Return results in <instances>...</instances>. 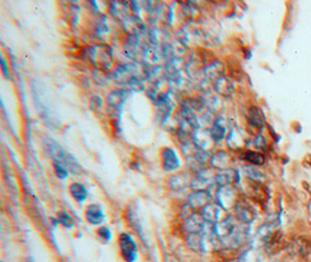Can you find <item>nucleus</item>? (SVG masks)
I'll return each instance as SVG.
<instances>
[{
	"instance_id": "obj_1",
	"label": "nucleus",
	"mask_w": 311,
	"mask_h": 262,
	"mask_svg": "<svg viewBox=\"0 0 311 262\" xmlns=\"http://www.w3.org/2000/svg\"><path fill=\"white\" fill-rule=\"evenodd\" d=\"M148 67H143L140 63H133L118 67L113 73V78L118 83L129 85L133 81L143 80V78L148 77Z\"/></svg>"
},
{
	"instance_id": "obj_2",
	"label": "nucleus",
	"mask_w": 311,
	"mask_h": 262,
	"mask_svg": "<svg viewBox=\"0 0 311 262\" xmlns=\"http://www.w3.org/2000/svg\"><path fill=\"white\" fill-rule=\"evenodd\" d=\"M88 56L96 68L102 70L110 69L113 62V54L108 46L95 45L88 49Z\"/></svg>"
},
{
	"instance_id": "obj_3",
	"label": "nucleus",
	"mask_w": 311,
	"mask_h": 262,
	"mask_svg": "<svg viewBox=\"0 0 311 262\" xmlns=\"http://www.w3.org/2000/svg\"><path fill=\"white\" fill-rule=\"evenodd\" d=\"M48 149H49V153L51 154V156L55 159V161L57 163L64 166L68 170H74V172L76 170L77 163L75 161V159L69 154V153L64 151L60 145H57L56 142L50 140L49 144H48Z\"/></svg>"
},
{
	"instance_id": "obj_4",
	"label": "nucleus",
	"mask_w": 311,
	"mask_h": 262,
	"mask_svg": "<svg viewBox=\"0 0 311 262\" xmlns=\"http://www.w3.org/2000/svg\"><path fill=\"white\" fill-rule=\"evenodd\" d=\"M119 245H120L121 254L127 262H133L136 259L138 251H136V244L133 238L127 233H122L119 238Z\"/></svg>"
},
{
	"instance_id": "obj_5",
	"label": "nucleus",
	"mask_w": 311,
	"mask_h": 262,
	"mask_svg": "<svg viewBox=\"0 0 311 262\" xmlns=\"http://www.w3.org/2000/svg\"><path fill=\"white\" fill-rule=\"evenodd\" d=\"M216 183V175L210 169H203L198 173L196 177L191 181V188L194 190H204L210 188Z\"/></svg>"
},
{
	"instance_id": "obj_6",
	"label": "nucleus",
	"mask_w": 311,
	"mask_h": 262,
	"mask_svg": "<svg viewBox=\"0 0 311 262\" xmlns=\"http://www.w3.org/2000/svg\"><path fill=\"white\" fill-rule=\"evenodd\" d=\"M211 199L210 193L207 192L205 190H195L193 193H190L189 198H188V204L193 209H197V207L207 206Z\"/></svg>"
},
{
	"instance_id": "obj_7",
	"label": "nucleus",
	"mask_w": 311,
	"mask_h": 262,
	"mask_svg": "<svg viewBox=\"0 0 311 262\" xmlns=\"http://www.w3.org/2000/svg\"><path fill=\"white\" fill-rule=\"evenodd\" d=\"M193 139L195 146H197L201 151H207V149L211 146V141H213L210 131L200 128L195 129V132L193 133Z\"/></svg>"
},
{
	"instance_id": "obj_8",
	"label": "nucleus",
	"mask_w": 311,
	"mask_h": 262,
	"mask_svg": "<svg viewBox=\"0 0 311 262\" xmlns=\"http://www.w3.org/2000/svg\"><path fill=\"white\" fill-rule=\"evenodd\" d=\"M235 226L233 218L227 217L225 219L221 220V222H218L217 224H214L213 226V232L216 233V236L219 238H228L232 233L234 232Z\"/></svg>"
},
{
	"instance_id": "obj_9",
	"label": "nucleus",
	"mask_w": 311,
	"mask_h": 262,
	"mask_svg": "<svg viewBox=\"0 0 311 262\" xmlns=\"http://www.w3.org/2000/svg\"><path fill=\"white\" fill-rule=\"evenodd\" d=\"M234 197L233 189H231L230 186H223L217 192V202L223 209H230L234 204Z\"/></svg>"
},
{
	"instance_id": "obj_10",
	"label": "nucleus",
	"mask_w": 311,
	"mask_h": 262,
	"mask_svg": "<svg viewBox=\"0 0 311 262\" xmlns=\"http://www.w3.org/2000/svg\"><path fill=\"white\" fill-rule=\"evenodd\" d=\"M162 165L166 172H173L180 167V161L176 153L172 148H166L162 152Z\"/></svg>"
},
{
	"instance_id": "obj_11",
	"label": "nucleus",
	"mask_w": 311,
	"mask_h": 262,
	"mask_svg": "<svg viewBox=\"0 0 311 262\" xmlns=\"http://www.w3.org/2000/svg\"><path fill=\"white\" fill-rule=\"evenodd\" d=\"M205 220L203 217L198 216V214H191L187 218L184 227L189 233H202L204 231Z\"/></svg>"
},
{
	"instance_id": "obj_12",
	"label": "nucleus",
	"mask_w": 311,
	"mask_h": 262,
	"mask_svg": "<svg viewBox=\"0 0 311 262\" xmlns=\"http://www.w3.org/2000/svg\"><path fill=\"white\" fill-rule=\"evenodd\" d=\"M202 217L207 223L211 224H217L219 222L220 218V209L218 205L214 204H207V206H204L202 209Z\"/></svg>"
},
{
	"instance_id": "obj_13",
	"label": "nucleus",
	"mask_w": 311,
	"mask_h": 262,
	"mask_svg": "<svg viewBox=\"0 0 311 262\" xmlns=\"http://www.w3.org/2000/svg\"><path fill=\"white\" fill-rule=\"evenodd\" d=\"M235 214H237V218L240 220V222L246 223V224L251 223L255 217L252 207L242 202H239L235 204Z\"/></svg>"
},
{
	"instance_id": "obj_14",
	"label": "nucleus",
	"mask_w": 311,
	"mask_h": 262,
	"mask_svg": "<svg viewBox=\"0 0 311 262\" xmlns=\"http://www.w3.org/2000/svg\"><path fill=\"white\" fill-rule=\"evenodd\" d=\"M85 217L88 222L94 225H99L104 220V213L99 205H90L85 211Z\"/></svg>"
},
{
	"instance_id": "obj_15",
	"label": "nucleus",
	"mask_w": 311,
	"mask_h": 262,
	"mask_svg": "<svg viewBox=\"0 0 311 262\" xmlns=\"http://www.w3.org/2000/svg\"><path fill=\"white\" fill-rule=\"evenodd\" d=\"M211 166L219 170H228L230 167V156L225 152H218L210 160Z\"/></svg>"
},
{
	"instance_id": "obj_16",
	"label": "nucleus",
	"mask_w": 311,
	"mask_h": 262,
	"mask_svg": "<svg viewBox=\"0 0 311 262\" xmlns=\"http://www.w3.org/2000/svg\"><path fill=\"white\" fill-rule=\"evenodd\" d=\"M214 90L221 96L228 97L233 92V84L231 83V81L227 77L223 76L214 82Z\"/></svg>"
},
{
	"instance_id": "obj_17",
	"label": "nucleus",
	"mask_w": 311,
	"mask_h": 262,
	"mask_svg": "<svg viewBox=\"0 0 311 262\" xmlns=\"http://www.w3.org/2000/svg\"><path fill=\"white\" fill-rule=\"evenodd\" d=\"M224 74V67L223 64L219 62H212L209 66L204 68V75L205 77L209 78V80L216 82L218 78L223 77Z\"/></svg>"
},
{
	"instance_id": "obj_18",
	"label": "nucleus",
	"mask_w": 311,
	"mask_h": 262,
	"mask_svg": "<svg viewBox=\"0 0 311 262\" xmlns=\"http://www.w3.org/2000/svg\"><path fill=\"white\" fill-rule=\"evenodd\" d=\"M127 93H128L127 91L125 90H115L113 92H111L107 99L108 105L114 108L121 107V105L124 104L126 98H127Z\"/></svg>"
},
{
	"instance_id": "obj_19",
	"label": "nucleus",
	"mask_w": 311,
	"mask_h": 262,
	"mask_svg": "<svg viewBox=\"0 0 311 262\" xmlns=\"http://www.w3.org/2000/svg\"><path fill=\"white\" fill-rule=\"evenodd\" d=\"M210 133L214 142H219L225 138V134H226V128H225L223 121H221L220 119H217V120L213 122L212 127H211L210 129Z\"/></svg>"
},
{
	"instance_id": "obj_20",
	"label": "nucleus",
	"mask_w": 311,
	"mask_h": 262,
	"mask_svg": "<svg viewBox=\"0 0 311 262\" xmlns=\"http://www.w3.org/2000/svg\"><path fill=\"white\" fill-rule=\"evenodd\" d=\"M187 244L191 250L202 251V248H203V234L189 233L187 237Z\"/></svg>"
},
{
	"instance_id": "obj_21",
	"label": "nucleus",
	"mask_w": 311,
	"mask_h": 262,
	"mask_svg": "<svg viewBox=\"0 0 311 262\" xmlns=\"http://www.w3.org/2000/svg\"><path fill=\"white\" fill-rule=\"evenodd\" d=\"M248 121L254 127L262 128V126H264V118H262L261 111L256 107H252L248 112Z\"/></svg>"
},
{
	"instance_id": "obj_22",
	"label": "nucleus",
	"mask_w": 311,
	"mask_h": 262,
	"mask_svg": "<svg viewBox=\"0 0 311 262\" xmlns=\"http://www.w3.org/2000/svg\"><path fill=\"white\" fill-rule=\"evenodd\" d=\"M70 192L77 202H83L88 196V191L87 189H85V186L80 184V183H74V184L70 186Z\"/></svg>"
},
{
	"instance_id": "obj_23",
	"label": "nucleus",
	"mask_w": 311,
	"mask_h": 262,
	"mask_svg": "<svg viewBox=\"0 0 311 262\" xmlns=\"http://www.w3.org/2000/svg\"><path fill=\"white\" fill-rule=\"evenodd\" d=\"M242 159L248 161L252 165H262L265 162V158L264 155L260 154V153H256V152H246L244 155H242Z\"/></svg>"
},
{
	"instance_id": "obj_24",
	"label": "nucleus",
	"mask_w": 311,
	"mask_h": 262,
	"mask_svg": "<svg viewBox=\"0 0 311 262\" xmlns=\"http://www.w3.org/2000/svg\"><path fill=\"white\" fill-rule=\"evenodd\" d=\"M170 185L173 186V189L176 190H183L187 186V176L184 174H179L175 175L170 181Z\"/></svg>"
},
{
	"instance_id": "obj_25",
	"label": "nucleus",
	"mask_w": 311,
	"mask_h": 262,
	"mask_svg": "<svg viewBox=\"0 0 311 262\" xmlns=\"http://www.w3.org/2000/svg\"><path fill=\"white\" fill-rule=\"evenodd\" d=\"M244 174L247 176L248 178L254 179V181H261V178H262V174L260 170L254 168V167H252V166L244 167Z\"/></svg>"
},
{
	"instance_id": "obj_26",
	"label": "nucleus",
	"mask_w": 311,
	"mask_h": 262,
	"mask_svg": "<svg viewBox=\"0 0 311 262\" xmlns=\"http://www.w3.org/2000/svg\"><path fill=\"white\" fill-rule=\"evenodd\" d=\"M55 172H56V175L59 176L61 179L66 178L68 176V174H69L68 173V169L66 168V167L60 165V163H57V162H55Z\"/></svg>"
},
{
	"instance_id": "obj_27",
	"label": "nucleus",
	"mask_w": 311,
	"mask_h": 262,
	"mask_svg": "<svg viewBox=\"0 0 311 262\" xmlns=\"http://www.w3.org/2000/svg\"><path fill=\"white\" fill-rule=\"evenodd\" d=\"M59 219H60V222L62 223L64 226L71 227V225H73V220H71L70 216L67 212H61L59 214Z\"/></svg>"
},
{
	"instance_id": "obj_28",
	"label": "nucleus",
	"mask_w": 311,
	"mask_h": 262,
	"mask_svg": "<svg viewBox=\"0 0 311 262\" xmlns=\"http://www.w3.org/2000/svg\"><path fill=\"white\" fill-rule=\"evenodd\" d=\"M99 236H101L102 238H104L105 240H110L111 239V232L110 230L107 229V227H101L98 231Z\"/></svg>"
},
{
	"instance_id": "obj_29",
	"label": "nucleus",
	"mask_w": 311,
	"mask_h": 262,
	"mask_svg": "<svg viewBox=\"0 0 311 262\" xmlns=\"http://www.w3.org/2000/svg\"><path fill=\"white\" fill-rule=\"evenodd\" d=\"M255 147L259 148V149H264L265 146H266V141H265V138L261 137V135H258V137L255 138Z\"/></svg>"
},
{
	"instance_id": "obj_30",
	"label": "nucleus",
	"mask_w": 311,
	"mask_h": 262,
	"mask_svg": "<svg viewBox=\"0 0 311 262\" xmlns=\"http://www.w3.org/2000/svg\"><path fill=\"white\" fill-rule=\"evenodd\" d=\"M1 63H2V71H4L5 75H7V67H6L5 61H4V60H1Z\"/></svg>"
}]
</instances>
